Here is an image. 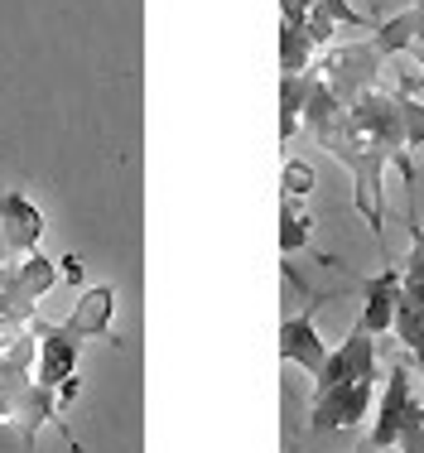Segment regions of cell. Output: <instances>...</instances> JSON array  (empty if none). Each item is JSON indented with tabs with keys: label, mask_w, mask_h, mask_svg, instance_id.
Instances as JSON below:
<instances>
[{
	"label": "cell",
	"mask_w": 424,
	"mask_h": 453,
	"mask_svg": "<svg viewBox=\"0 0 424 453\" xmlns=\"http://www.w3.org/2000/svg\"><path fill=\"white\" fill-rule=\"evenodd\" d=\"M376 362H382V348H376V333H366L362 323H357L352 333L338 342V352H328V362H323V372L313 376V391H328V386H343V381H357V376H372Z\"/></svg>",
	"instance_id": "277c9868"
},
{
	"label": "cell",
	"mask_w": 424,
	"mask_h": 453,
	"mask_svg": "<svg viewBox=\"0 0 424 453\" xmlns=\"http://www.w3.org/2000/svg\"><path fill=\"white\" fill-rule=\"evenodd\" d=\"M362 289H366L362 328L376 333V338H390V319H396V299H400V271L386 261L372 280H362Z\"/></svg>",
	"instance_id": "ba28073f"
},
{
	"label": "cell",
	"mask_w": 424,
	"mask_h": 453,
	"mask_svg": "<svg viewBox=\"0 0 424 453\" xmlns=\"http://www.w3.org/2000/svg\"><path fill=\"white\" fill-rule=\"evenodd\" d=\"M285 193H295V198L313 193V169L304 165V159H289V165H285Z\"/></svg>",
	"instance_id": "e0dca14e"
},
{
	"label": "cell",
	"mask_w": 424,
	"mask_h": 453,
	"mask_svg": "<svg viewBox=\"0 0 424 453\" xmlns=\"http://www.w3.org/2000/svg\"><path fill=\"white\" fill-rule=\"evenodd\" d=\"M309 236H313V218L304 212V203L295 198V193H285V198H280V251L285 256L304 251Z\"/></svg>",
	"instance_id": "8fae6325"
},
{
	"label": "cell",
	"mask_w": 424,
	"mask_h": 453,
	"mask_svg": "<svg viewBox=\"0 0 424 453\" xmlns=\"http://www.w3.org/2000/svg\"><path fill=\"white\" fill-rule=\"evenodd\" d=\"M304 68H313V39L295 19H280V73H304Z\"/></svg>",
	"instance_id": "4fadbf2b"
},
{
	"label": "cell",
	"mask_w": 424,
	"mask_h": 453,
	"mask_svg": "<svg viewBox=\"0 0 424 453\" xmlns=\"http://www.w3.org/2000/svg\"><path fill=\"white\" fill-rule=\"evenodd\" d=\"M410 236H415V246H410V261L400 271V295L424 304V226L415 218H410Z\"/></svg>",
	"instance_id": "9a60e30c"
},
{
	"label": "cell",
	"mask_w": 424,
	"mask_h": 453,
	"mask_svg": "<svg viewBox=\"0 0 424 453\" xmlns=\"http://www.w3.org/2000/svg\"><path fill=\"white\" fill-rule=\"evenodd\" d=\"M313 309L309 314H289L285 323H280V362H295L309 376H319L323 362H328V348H323L319 328H313Z\"/></svg>",
	"instance_id": "8992f818"
},
{
	"label": "cell",
	"mask_w": 424,
	"mask_h": 453,
	"mask_svg": "<svg viewBox=\"0 0 424 453\" xmlns=\"http://www.w3.org/2000/svg\"><path fill=\"white\" fill-rule=\"evenodd\" d=\"M304 102H309V68L285 73V78H280V140H295Z\"/></svg>",
	"instance_id": "30bf717a"
},
{
	"label": "cell",
	"mask_w": 424,
	"mask_h": 453,
	"mask_svg": "<svg viewBox=\"0 0 424 453\" xmlns=\"http://www.w3.org/2000/svg\"><path fill=\"white\" fill-rule=\"evenodd\" d=\"M53 275H58V271H53V261H49V256H39V251L19 256V265H15V280H19V289H25V295L35 299V304H39V299L53 289Z\"/></svg>",
	"instance_id": "5bb4252c"
},
{
	"label": "cell",
	"mask_w": 424,
	"mask_h": 453,
	"mask_svg": "<svg viewBox=\"0 0 424 453\" xmlns=\"http://www.w3.org/2000/svg\"><path fill=\"white\" fill-rule=\"evenodd\" d=\"M372 44L386 53V58H396V53H410L415 49V15L410 10H400V15L382 19V25H372Z\"/></svg>",
	"instance_id": "7c38bea8"
},
{
	"label": "cell",
	"mask_w": 424,
	"mask_h": 453,
	"mask_svg": "<svg viewBox=\"0 0 424 453\" xmlns=\"http://www.w3.org/2000/svg\"><path fill=\"white\" fill-rule=\"evenodd\" d=\"M112 309H116V289L112 285H92L87 295L78 299V309H73L68 319V328L78 333V338H106V323H112Z\"/></svg>",
	"instance_id": "9c48e42d"
},
{
	"label": "cell",
	"mask_w": 424,
	"mask_h": 453,
	"mask_svg": "<svg viewBox=\"0 0 424 453\" xmlns=\"http://www.w3.org/2000/svg\"><path fill=\"white\" fill-rule=\"evenodd\" d=\"M29 333H35V381L49 386V391H58L63 381L78 376L82 338L68 323H43V319H29Z\"/></svg>",
	"instance_id": "7a4b0ae2"
},
{
	"label": "cell",
	"mask_w": 424,
	"mask_h": 453,
	"mask_svg": "<svg viewBox=\"0 0 424 453\" xmlns=\"http://www.w3.org/2000/svg\"><path fill=\"white\" fill-rule=\"evenodd\" d=\"M410 366L405 362H396L390 366V376H386V391H382V415H376V429H372V444L376 449H396V439H400V425H405V410H410Z\"/></svg>",
	"instance_id": "52a82bcc"
},
{
	"label": "cell",
	"mask_w": 424,
	"mask_h": 453,
	"mask_svg": "<svg viewBox=\"0 0 424 453\" xmlns=\"http://www.w3.org/2000/svg\"><path fill=\"white\" fill-rule=\"evenodd\" d=\"M43 236V212L25 193H0V251L5 256H29Z\"/></svg>",
	"instance_id": "5b68a950"
},
{
	"label": "cell",
	"mask_w": 424,
	"mask_h": 453,
	"mask_svg": "<svg viewBox=\"0 0 424 453\" xmlns=\"http://www.w3.org/2000/svg\"><path fill=\"white\" fill-rule=\"evenodd\" d=\"M415 362H420V372H424V348H415Z\"/></svg>",
	"instance_id": "d6986e66"
},
{
	"label": "cell",
	"mask_w": 424,
	"mask_h": 453,
	"mask_svg": "<svg viewBox=\"0 0 424 453\" xmlns=\"http://www.w3.org/2000/svg\"><path fill=\"white\" fill-rule=\"evenodd\" d=\"M372 405H376V381H372V376H357V381L328 386V391H313L309 429H319V434H333V429H357Z\"/></svg>",
	"instance_id": "3957f363"
},
{
	"label": "cell",
	"mask_w": 424,
	"mask_h": 453,
	"mask_svg": "<svg viewBox=\"0 0 424 453\" xmlns=\"http://www.w3.org/2000/svg\"><path fill=\"white\" fill-rule=\"evenodd\" d=\"M352 453H382V449H376V444H372V439H362V444H357Z\"/></svg>",
	"instance_id": "ac0fdd59"
},
{
	"label": "cell",
	"mask_w": 424,
	"mask_h": 453,
	"mask_svg": "<svg viewBox=\"0 0 424 453\" xmlns=\"http://www.w3.org/2000/svg\"><path fill=\"white\" fill-rule=\"evenodd\" d=\"M382 63H386V53L376 49L372 39H357V44L328 49L319 63H313V73H319L323 88L338 96V102H357L366 88H376V78H382Z\"/></svg>",
	"instance_id": "6da1fadb"
},
{
	"label": "cell",
	"mask_w": 424,
	"mask_h": 453,
	"mask_svg": "<svg viewBox=\"0 0 424 453\" xmlns=\"http://www.w3.org/2000/svg\"><path fill=\"white\" fill-rule=\"evenodd\" d=\"M396 96H400V116H405V145L415 150L424 145V102L410 92H396Z\"/></svg>",
	"instance_id": "2e32d148"
}]
</instances>
